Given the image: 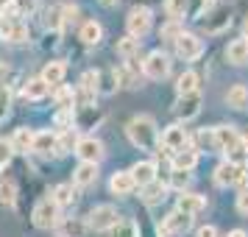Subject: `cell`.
<instances>
[{"label":"cell","instance_id":"obj_1","mask_svg":"<svg viewBox=\"0 0 248 237\" xmlns=\"http://www.w3.org/2000/svg\"><path fill=\"white\" fill-rule=\"evenodd\" d=\"M125 134L131 140V145H137L140 151H154V148H159L156 120L151 114H137V117H131V123L125 126Z\"/></svg>","mask_w":248,"mask_h":237},{"label":"cell","instance_id":"obj_2","mask_svg":"<svg viewBox=\"0 0 248 237\" xmlns=\"http://www.w3.org/2000/svg\"><path fill=\"white\" fill-rule=\"evenodd\" d=\"M212 134H215V142H217V151L229 154V162L246 165L243 159L248 154H246V148H243V137L237 134V128H232V126H217V128H212Z\"/></svg>","mask_w":248,"mask_h":237},{"label":"cell","instance_id":"obj_3","mask_svg":"<svg viewBox=\"0 0 248 237\" xmlns=\"http://www.w3.org/2000/svg\"><path fill=\"white\" fill-rule=\"evenodd\" d=\"M151 25H154V14H151L148 6H134V9L128 12V17H125L128 36H134V39H140V42H142V36L151 31Z\"/></svg>","mask_w":248,"mask_h":237},{"label":"cell","instance_id":"obj_4","mask_svg":"<svg viewBox=\"0 0 248 237\" xmlns=\"http://www.w3.org/2000/svg\"><path fill=\"white\" fill-rule=\"evenodd\" d=\"M246 181H248V168L246 165L223 162V165H217V170H215V184H217V187H232V184L243 187Z\"/></svg>","mask_w":248,"mask_h":237},{"label":"cell","instance_id":"obj_5","mask_svg":"<svg viewBox=\"0 0 248 237\" xmlns=\"http://www.w3.org/2000/svg\"><path fill=\"white\" fill-rule=\"evenodd\" d=\"M117 223H120L117 221V209L112 204H98L90 212V218H87V229H95V232H109Z\"/></svg>","mask_w":248,"mask_h":237},{"label":"cell","instance_id":"obj_6","mask_svg":"<svg viewBox=\"0 0 248 237\" xmlns=\"http://www.w3.org/2000/svg\"><path fill=\"white\" fill-rule=\"evenodd\" d=\"M142 73H145L148 79L154 81H162L170 76V56L165 53V50H151L145 56V62H142Z\"/></svg>","mask_w":248,"mask_h":237},{"label":"cell","instance_id":"obj_7","mask_svg":"<svg viewBox=\"0 0 248 237\" xmlns=\"http://www.w3.org/2000/svg\"><path fill=\"white\" fill-rule=\"evenodd\" d=\"M76 154H78L81 162H90V165H101L103 157H106V148L98 137H78V145H76Z\"/></svg>","mask_w":248,"mask_h":237},{"label":"cell","instance_id":"obj_8","mask_svg":"<svg viewBox=\"0 0 248 237\" xmlns=\"http://www.w3.org/2000/svg\"><path fill=\"white\" fill-rule=\"evenodd\" d=\"M34 226L36 229H53V226H59V206L53 198H42L34 206Z\"/></svg>","mask_w":248,"mask_h":237},{"label":"cell","instance_id":"obj_9","mask_svg":"<svg viewBox=\"0 0 248 237\" xmlns=\"http://www.w3.org/2000/svg\"><path fill=\"white\" fill-rule=\"evenodd\" d=\"M173 45H176V56L184 59V62H195V59L203 53V42L195 34H184V31H181Z\"/></svg>","mask_w":248,"mask_h":237},{"label":"cell","instance_id":"obj_10","mask_svg":"<svg viewBox=\"0 0 248 237\" xmlns=\"http://www.w3.org/2000/svg\"><path fill=\"white\" fill-rule=\"evenodd\" d=\"M192 226V218L190 215H184V212H170L162 223H159V237H179V235H184L187 229Z\"/></svg>","mask_w":248,"mask_h":237},{"label":"cell","instance_id":"obj_11","mask_svg":"<svg viewBox=\"0 0 248 237\" xmlns=\"http://www.w3.org/2000/svg\"><path fill=\"white\" fill-rule=\"evenodd\" d=\"M190 145V137H187V131H184V126H170V128H165L162 131V140H159V151L165 148V151H181V148Z\"/></svg>","mask_w":248,"mask_h":237},{"label":"cell","instance_id":"obj_12","mask_svg":"<svg viewBox=\"0 0 248 237\" xmlns=\"http://www.w3.org/2000/svg\"><path fill=\"white\" fill-rule=\"evenodd\" d=\"M0 39L3 42H28L31 39V28L23 23V20H6L0 23Z\"/></svg>","mask_w":248,"mask_h":237},{"label":"cell","instance_id":"obj_13","mask_svg":"<svg viewBox=\"0 0 248 237\" xmlns=\"http://www.w3.org/2000/svg\"><path fill=\"white\" fill-rule=\"evenodd\" d=\"M176 117L179 120H192V117H198L201 112V92H190V95H179V101H176Z\"/></svg>","mask_w":248,"mask_h":237},{"label":"cell","instance_id":"obj_14","mask_svg":"<svg viewBox=\"0 0 248 237\" xmlns=\"http://www.w3.org/2000/svg\"><path fill=\"white\" fill-rule=\"evenodd\" d=\"M229 23H232V12H229V9H217L212 17H206V20H203L201 28L206 31V34H220Z\"/></svg>","mask_w":248,"mask_h":237},{"label":"cell","instance_id":"obj_15","mask_svg":"<svg viewBox=\"0 0 248 237\" xmlns=\"http://www.w3.org/2000/svg\"><path fill=\"white\" fill-rule=\"evenodd\" d=\"M64 76H67V64L64 62H47L45 67H42V76L39 79L45 81L47 87H56V84L64 81Z\"/></svg>","mask_w":248,"mask_h":237},{"label":"cell","instance_id":"obj_16","mask_svg":"<svg viewBox=\"0 0 248 237\" xmlns=\"http://www.w3.org/2000/svg\"><path fill=\"white\" fill-rule=\"evenodd\" d=\"M128 173H131L134 184H140V187H145V184H151V181H156V165H154V162H137Z\"/></svg>","mask_w":248,"mask_h":237},{"label":"cell","instance_id":"obj_17","mask_svg":"<svg viewBox=\"0 0 248 237\" xmlns=\"http://www.w3.org/2000/svg\"><path fill=\"white\" fill-rule=\"evenodd\" d=\"M134 179H131V173L128 170H117L112 176V181H109V190L114 192V195H131L134 192Z\"/></svg>","mask_w":248,"mask_h":237},{"label":"cell","instance_id":"obj_18","mask_svg":"<svg viewBox=\"0 0 248 237\" xmlns=\"http://www.w3.org/2000/svg\"><path fill=\"white\" fill-rule=\"evenodd\" d=\"M226 59L237 67L248 64V39H232L229 47H226Z\"/></svg>","mask_w":248,"mask_h":237},{"label":"cell","instance_id":"obj_19","mask_svg":"<svg viewBox=\"0 0 248 237\" xmlns=\"http://www.w3.org/2000/svg\"><path fill=\"white\" fill-rule=\"evenodd\" d=\"M31 151H36L39 157H50V154H56V134L53 131H39L34 134V145Z\"/></svg>","mask_w":248,"mask_h":237},{"label":"cell","instance_id":"obj_20","mask_svg":"<svg viewBox=\"0 0 248 237\" xmlns=\"http://www.w3.org/2000/svg\"><path fill=\"white\" fill-rule=\"evenodd\" d=\"M195 165H198V151L195 148L187 145V148H181V151L173 154V170H187L190 173Z\"/></svg>","mask_w":248,"mask_h":237},{"label":"cell","instance_id":"obj_21","mask_svg":"<svg viewBox=\"0 0 248 237\" xmlns=\"http://www.w3.org/2000/svg\"><path fill=\"white\" fill-rule=\"evenodd\" d=\"M98 181V165H90V162H81L76 173H73V184L76 187H90Z\"/></svg>","mask_w":248,"mask_h":237},{"label":"cell","instance_id":"obj_22","mask_svg":"<svg viewBox=\"0 0 248 237\" xmlns=\"http://www.w3.org/2000/svg\"><path fill=\"white\" fill-rule=\"evenodd\" d=\"M203 206H206V198L203 195H195V192H181L179 195V212L184 215H195V212H201Z\"/></svg>","mask_w":248,"mask_h":237},{"label":"cell","instance_id":"obj_23","mask_svg":"<svg viewBox=\"0 0 248 237\" xmlns=\"http://www.w3.org/2000/svg\"><path fill=\"white\" fill-rule=\"evenodd\" d=\"M117 87H120V81H117L114 67L98 70V92H101V95H114V92H117Z\"/></svg>","mask_w":248,"mask_h":237},{"label":"cell","instance_id":"obj_24","mask_svg":"<svg viewBox=\"0 0 248 237\" xmlns=\"http://www.w3.org/2000/svg\"><path fill=\"white\" fill-rule=\"evenodd\" d=\"M78 36H81V42H84V45H90V47L98 45V42H101V36H103V25L95 23V20H87V23L81 25Z\"/></svg>","mask_w":248,"mask_h":237},{"label":"cell","instance_id":"obj_25","mask_svg":"<svg viewBox=\"0 0 248 237\" xmlns=\"http://www.w3.org/2000/svg\"><path fill=\"white\" fill-rule=\"evenodd\" d=\"M226 103H229L232 109H248V87L246 84H234V87H229V92H226Z\"/></svg>","mask_w":248,"mask_h":237},{"label":"cell","instance_id":"obj_26","mask_svg":"<svg viewBox=\"0 0 248 237\" xmlns=\"http://www.w3.org/2000/svg\"><path fill=\"white\" fill-rule=\"evenodd\" d=\"M114 53L123 59V62L134 59L137 53H140V39H134V36H123V39H117V45H114Z\"/></svg>","mask_w":248,"mask_h":237},{"label":"cell","instance_id":"obj_27","mask_svg":"<svg viewBox=\"0 0 248 237\" xmlns=\"http://www.w3.org/2000/svg\"><path fill=\"white\" fill-rule=\"evenodd\" d=\"M59 235L62 237H84L87 235V221H78V218H67L59 223Z\"/></svg>","mask_w":248,"mask_h":237},{"label":"cell","instance_id":"obj_28","mask_svg":"<svg viewBox=\"0 0 248 237\" xmlns=\"http://www.w3.org/2000/svg\"><path fill=\"white\" fill-rule=\"evenodd\" d=\"M165 195H168V184H162V181H151V184L142 187V201L145 204L165 201Z\"/></svg>","mask_w":248,"mask_h":237},{"label":"cell","instance_id":"obj_29","mask_svg":"<svg viewBox=\"0 0 248 237\" xmlns=\"http://www.w3.org/2000/svg\"><path fill=\"white\" fill-rule=\"evenodd\" d=\"M47 92H50V87H47L42 79H28L23 87V95L25 98H31V101H42Z\"/></svg>","mask_w":248,"mask_h":237},{"label":"cell","instance_id":"obj_30","mask_svg":"<svg viewBox=\"0 0 248 237\" xmlns=\"http://www.w3.org/2000/svg\"><path fill=\"white\" fill-rule=\"evenodd\" d=\"M53 201H56V206L62 209V206H70V204H76V198H78V192H76V187L73 184H59L56 190H53V195H50Z\"/></svg>","mask_w":248,"mask_h":237},{"label":"cell","instance_id":"obj_31","mask_svg":"<svg viewBox=\"0 0 248 237\" xmlns=\"http://www.w3.org/2000/svg\"><path fill=\"white\" fill-rule=\"evenodd\" d=\"M12 142L14 151H20V154H28L31 151V145H34V131H28V128H17L14 131V137L9 140Z\"/></svg>","mask_w":248,"mask_h":237},{"label":"cell","instance_id":"obj_32","mask_svg":"<svg viewBox=\"0 0 248 237\" xmlns=\"http://www.w3.org/2000/svg\"><path fill=\"white\" fill-rule=\"evenodd\" d=\"M45 28L47 31H53V34H59L62 28H64V17H62V6H47L45 9Z\"/></svg>","mask_w":248,"mask_h":237},{"label":"cell","instance_id":"obj_33","mask_svg":"<svg viewBox=\"0 0 248 237\" xmlns=\"http://www.w3.org/2000/svg\"><path fill=\"white\" fill-rule=\"evenodd\" d=\"M76 145H78V134H76V128L56 134V154H70V151H76Z\"/></svg>","mask_w":248,"mask_h":237},{"label":"cell","instance_id":"obj_34","mask_svg":"<svg viewBox=\"0 0 248 237\" xmlns=\"http://www.w3.org/2000/svg\"><path fill=\"white\" fill-rule=\"evenodd\" d=\"M198 73H192V70H187V73H181L179 84H176V90H179V95H190V92H198Z\"/></svg>","mask_w":248,"mask_h":237},{"label":"cell","instance_id":"obj_35","mask_svg":"<svg viewBox=\"0 0 248 237\" xmlns=\"http://www.w3.org/2000/svg\"><path fill=\"white\" fill-rule=\"evenodd\" d=\"M0 204H6V206H14L17 204V181L14 179L0 181Z\"/></svg>","mask_w":248,"mask_h":237},{"label":"cell","instance_id":"obj_36","mask_svg":"<svg viewBox=\"0 0 248 237\" xmlns=\"http://www.w3.org/2000/svg\"><path fill=\"white\" fill-rule=\"evenodd\" d=\"M187 9H190V0H168L165 3V12H168V17L173 23H179L181 17L187 14Z\"/></svg>","mask_w":248,"mask_h":237},{"label":"cell","instance_id":"obj_37","mask_svg":"<svg viewBox=\"0 0 248 237\" xmlns=\"http://www.w3.org/2000/svg\"><path fill=\"white\" fill-rule=\"evenodd\" d=\"M53 123H56L59 134H62V131H70V128H73V123H76V114H73V109H59L56 117H53Z\"/></svg>","mask_w":248,"mask_h":237},{"label":"cell","instance_id":"obj_38","mask_svg":"<svg viewBox=\"0 0 248 237\" xmlns=\"http://www.w3.org/2000/svg\"><path fill=\"white\" fill-rule=\"evenodd\" d=\"M56 106L59 109H73V106H76V90H70V87H59L56 90Z\"/></svg>","mask_w":248,"mask_h":237},{"label":"cell","instance_id":"obj_39","mask_svg":"<svg viewBox=\"0 0 248 237\" xmlns=\"http://www.w3.org/2000/svg\"><path fill=\"white\" fill-rule=\"evenodd\" d=\"M112 237H140V229H137L134 221H123L112 229Z\"/></svg>","mask_w":248,"mask_h":237},{"label":"cell","instance_id":"obj_40","mask_svg":"<svg viewBox=\"0 0 248 237\" xmlns=\"http://www.w3.org/2000/svg\"><path fill=\"white\" fill-rule=\"evenodd\" d=\"M190 173H187V170H173V173H170V179H168V187H176V190H181L184 192V187H187V184H190Z\"/></svg>","mask_w":248,"mask_h":237},{"label":"cell","instance_id":"obj_41","mask_svg":"<svg viewBox=\"0 0 248 237\" xmlns=\"http://www.w3.org/2000/svg\"><path fill=\"white\" fill-rule=\"evenodd\" d=\"M78 90H87V92H95L98 95V70H87L78 81Z\"/></svg>","mask_w":248,"mask_h":237},{"label":"cell","instance_id":"obj_42","mask_svg":"<svg viewBox=\"0 0 248 237\" xmlns=\"http://www.w3.org/2000/svg\"><path fill=\"white\" fill-rule=\"evenodd\" d=\"M195 142H198V148H195V151H217V142H215L212 131H198Z\"/></svg>","mask_w":248,"mask_h":237},{"label":"cell","instance_id":"obj_43","mask_svg":"<svg viewBox=\"0 0 248 237\" xmlns=\"http://www.w3.org/2000/svg\"><path fill=\"white\" fill-rule=\"evenodd\" d=\"M14 79H17V73H14L6 62H0V90H6L9 84H14Z\"/></svg>","mask_w":248,"mask_h":237},{"label":"cell","instance_id":"obj_44","mask_svg":"<svg viewBox=\"0 0 248 237\" xmlns=\"http://www.w3.org/2000/svg\"><path fill=\"white\" fill-rule=\"evenodd\" d=\"M12 157H14V148H12V142L0 137V168H6V165L12 162Z\"/></svg>","mask_w":248,"mask_h":237},{"label":"cell","instance_id":"obj_45","mask_svg":"<svg viewBox=\"0 0 248 237\" xmlns=\"http://www.w3.org/2000/svg\"><path fill=\"white\" fill-rule=\"evenodd\" d=\"M181 34V28H179V23H168L162 31H159V36H168V39H173L176 42V36Z\"/></svg>","mask_w":248,"mask_h":237},{"label":"cell","instance_id":"obj_46","mask_svg":"<svg viewBox=\"0 0 248 237\" xmlns=\"http://www.w3.org/2000/svg\"><path fill=\"white\" fill-rule=\"evenodd\" d=\"M9 114V92L6 90H0V120Z\"/></svg>","mask_w":248,"mask_h":237},{"label":"cell","instance_id":"obj_47","mask_svg":"<svg viewBox=\"0 0 248 237\" xmlns=\"http://www.w3.org/2000/svg\"><path fill=\"white\" fill-rule=\"evenodd\" d=\"M237 209L243 215H248V190H243L240 195H237Z\"/></svg>","mask_w":248,"mask_h":237},{"label":"cell","instance_id":"obj_48","mask_svg":"<svg viewBox=\"0 0 248 237\" xmlns=\"http://www.w3.org/2000/svg\"><path fill=\"white\" fill-rule=\"evenodd\" d=\"M195 237H217V229H215L212 223H206V226L198 229V235H195Z\"/></svg>","mask_w":248,"mask_h":237},{"label":"cell","instance_id":"obj_49","mask_svg":"<svg viewBox=\"0 0 248 237\" xmlns=\"http://www.w3.org/2000/svg\"><path fill=\"white\" fill-rule=\"evenodd\" d=\"M229 237H248L243 229H234V232H229Z\"/></svg>","mask_w":248,"mask_h":237},{"label":"cell","instance_id":"obj_50","mask_svg":"<svg viewBox=\"0 0 248 237\" xmlns=\"http://www.w3.org/2000/svg\"><path fill=\"white\" fill-rule=\"evenodd\" d=\"M243 39H248V20L243 23Z\"/></svg>","mask_w":248,"mask_h":237},{"label":"cell","instance_id":"obj_51","mask_svg":"<svg viewBox=\"0 0 248 237\" xmlns=\"http://www.w3.org/2000/svg\"><path fill=\"white\" fill-rule=\"evenodd\" d=\"M215 3H217V0H203V6H206V9H212Z\"/></svg>","mask_w":248,"mask_h":237},{"label":"cell","instance_id":"obj_52","mask_svg":"<svg viewBox=\"0 0 248 237\" xmlns=\"http://www.w3.org/2000/svg\"><path fill=\"white\" fill-rule=\"evenodd\" d=\"M103 6H117V0H101Z\"/></svg>","mask_w":248,"mask_h":237},{"label":"cell","instance_id":"obj_53","mask_svg":"<svg viewBox=\"0 0 248 237\" xmlns=\"http://www.w3.org/2000/svg\"><path fill=\"white\" fill-rule=\"evenodd\" d=\"M243 148H246V154H248V134L243 137Z\"/></svg>","mask_w":248,"mask_h":237}]
</instances>
